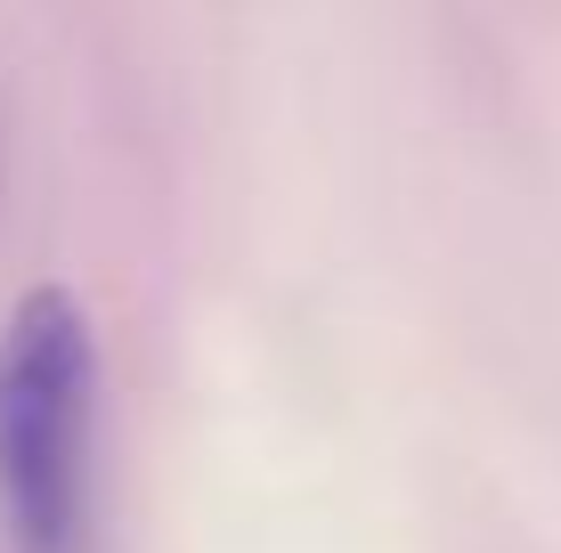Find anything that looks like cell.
I'll return each mask as SVG.
<instances>
[{
  "instance_id": "6da1fadb",
  "label": "cell",
  "mask_w": 561,
  "mask_h": 553,
  "mask_svg": "<svg viewBox=\"0 0 561 553\" xmlns=\"http://www.w3.org/2000/svg\"><path fill=\"white\" fill-rule=\"evenodd\" d=\"M106 375L90 310L33 285L0 318V538L16 553H90L99 538Z\"/></svg>"
}]
</instances>
